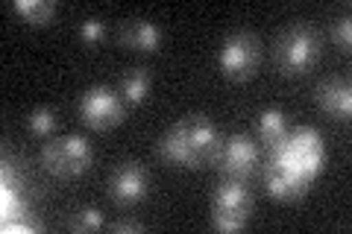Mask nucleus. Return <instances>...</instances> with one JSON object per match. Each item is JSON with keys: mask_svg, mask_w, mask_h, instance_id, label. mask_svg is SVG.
Segmentation results:
<instances>
[{"mask_svg": "<svg viewBox=\"0 0 352 234\" xmlns=\"http://www.w3.org/2000/svg\"><path fill=\"white\" fill-rule=\"evenodd\" d=\"M270 150H273V164H270L267 176H264V185H267V194L282 199V202L305 194L308 185L323 170L320 132H314L308 126L288 132V135L273 143Z\"/></svg>", "mask_w": 352, "mask_h": 234, "instance_id": "nucleus-1", "label": "nucleus"}, {"mask_svg": "<svg viewBox=\"0 0 352 234\" xmlns=\"http://www.w3.org/2000/svg\"><path fill=\"white\" fill-rule=\"evenodd\" d=\"M76 36H80V41H85V44H97L106 36V21L97 18V15H85L80 21V27H76Z\"/></svg>", "mask_w": 352, "mask_h": 234, "instance_id": "nucleus-17", "label": "nucleus"}, {"mask_svg": "<svg viewBox=\"0 0 352 234\" xmlns=\"http://www.w3.org/2000/svg\"><path fill=\"white\" fill-rule=\"evenodd\" d=\"M261 65V41L247 30H235L220 41L217 68L229 80H250Z\"/></svg>", "mask_w": 352, "mask_h": 234, "instance_id": "nucleus-5", "label": "nucleus"}, {"mask_svg": "<svg viewBox=\"0 0 352 234\" xmlns=\"http://www.w3.org/2000/svg\"><path fill=\"white\" fill-rule=\"evenodd\" d=\"M320 50H323L320 32L311 24H305V21H294L276 38V65L285 76H300L320 62Z\"/></svg>", "mask_w": 352, "mask_h": 234, "instance_id": "nucleus-3", "label": "nucleus"}, {"mask_svg": "<svg viewBox=\"0 0 352 234\" xmlns=\"http://www.w3.org/2000/svg\"><path fill=\"white\" fill-rule=\"evenodd\" d=\"M220 132L206 115H188L159 138V155L173 167H203L217 159Z\"/></svg>", "mask_w": 352, "mask_h": 234, "instance_id": "nucleus-2", "label": "nucleus"}, {"mask_svg": "<svg viewBox=\"0 0 352 234\" xmlns=\"http://www.w3.org/2000/svg\"><path fill=\"white\" fill-rule=\"evenodd\" d=\"M212 211H220V214H235L250 220L252 214V194L247 191L244 179H226L214 187L212 196Z\"/></svg>", "mask_w": 352, "mask_h": 234, "instance_id": "nucleus-11", "label": "nucleus"}, {"mask_svg": "<svg viewBox=\"0 0 352 234\" xmlns=\"http://www.w3.org/2000/svg\"><path fill=\"white\" fill-rule=\"evenodd\" d=\"M12 9L30 27H47L56 15V3H50V0H15Z\"/></svg>", "mask_w": 352, "mask_h": 234, "instance_id": "nucleus-14", "label": "nucleus"}, {"mask_svg": "<svg viewBox=\"0 0 352 234\" xmlns=\"http://www.w3.org/2000/svg\"><path fill=\"white\" fill-rule=\"evenodd\" d=\"M109 229H112V231H144V222H141V220H129V217H124V220H115Z\"/></svg>", "mask_w": 352, "mask_h": 234, "instance_id": "nucleus-20", "label": "nucleus"}, {"mask_svg": "<svg viewBox=\"0 0 352 234\" xmlns=\"http://www.w3.org/2000/svg\"><path fill=\"white\" fill-rule=\"evenodd\" d=\"M258 159L261 155H258L256 141L244 135V132H235V135H229L220 143L214 161L220 164V170L226 176H232V179H250V176L258 170Z\"/></svg>", "mask_w": 352, "mask_h": 234, "instance_id": "nucleus-7", "label": "nucleus"}, {"mask_svg": "<svg viewBox=\"0 0 352 234\" xmlns=\"http://www.w3.org/2000/svg\"><path fill=\"white\" fill-rule=\"evenodd\" d=\"M94 161V150L82 135H59L41 147V164L44 170L62 179L82 176Z\"/></svg>", "mask_w": 352, "mask_h": 234, "instance_id": "nucleus-4", "label": "nucleus"}, {"mask_svg": "<svg viewBox=\"0 0 352 234\" xmlns=\"http://www.w3.org/2000/svg\"><path fill=\"white\" fill-rule=\"evenodd\" d=\"M150 85H153V80H150L147 68H132V71H126L124 76H120L118 91H120V97L126 100V106H138V103H144L147 100Z\"/></svg>", "mask_w": 352, "mask_h": 234, "instance_id": "nucleus-13", "label": "nucleus"}, {"mask_svg": "<svg viewBox=\"0 0 352 234\" xmlns=\"http://www.w3.org/2000/svg\"><path fill=\"white\" fill-rule=\"evenodd\" d=\"M332 41L338 44V47L349 50V44H352V18H349V12L338 15L332 21Z\"/></svg>", "mask_w": 352, "mask_h": 234, "instance_id": "nucleus-18", "label": "nucleus"}, {"mask_svg": "<svg viewBox=\"0 0 352 234\" xmlns=\"http://www.w3.org/2000/svg\"><path fill=\"white\" fill-rule=\"evenodd\" d=\"M212 226L217 231L229 234V231H241V229H244L247 220L244 217H235V214H220V211H212Z\"/></svg>", "mask_w": 352, "mask_h": 234, "instance_id": "nucleus-19", "label": "nucleus"}, {"mask_svg": "<svg viewBox=\"0 0 352 234\" xmlns=\"http://www.w3.org/2000/svg\"><path fill=\"white\" fill-rule=\"evenodd\" d=\"M106 226V217H103V211L97 208V205H82V208H76L71 220H68V229L71 231H97V229H103Z\"/></svg>", "mask_w": 352, "mask_h": 234, "instance_id": "nucleus-15", "label": "nucleus"}, {"mask_svg": "<svg viewBox=\"0 0 352 234\" xmlns=\"http://www.w3.org/2000/svg\"><path fill=\"white\" fill-rule=\"evenodd\" d=\"M120 41L129 50L138 53H156L164 41V30L153 18H126L120 24Z\"/></svg>", "mask_w": 352, "mask_h": 234, "instance_id": "nucleus-10", "label": "nucleus"}, {"mask_svg": "<svg viewBox=\"0 0 352 234\" xmlns=\"http://www.w3.org/2000/svg\"><path fill=\"white\" fill-rule=\"evenodd\" d=\"M27 129H30V135H36V138L53 135V129H56V111L50 106H36L27 115Z\"/></svg>", "mask_w": 352, "mask_h": 234, "instance_id": "nucleus-16", "label": "nucleus"}, {"mask_svg": "<svg viewBox=\"0 0 352 234\" xmlns=\"http://www.w3.org/2000/svg\"><path fill=\"white\" fill-rule=\"evenodd\" d=\"M314 100L335 120H346L352 115V85L346 76H329V80H323L317 85Z\"/></svg>", "mask_w": 352, "mask_h": 234, "instance_id": "nucleus-9", "label": "nucleus"}, {"mask_svg": "<svg viewBox=\"0 0 352 234\" xmlns=\"http://www.w3.org/2000/svg\"><path fill=\"white\" fill-rule=\"evenodd\" d=\"M126 115V100L112 85H91L80 97V120L88 129H112Z\"/></svg>", "mask_w": 352, "mask_h": 234, "instance_id": "nucleus-6", "label": "nucleus"}, {"mask_svg": "<svg viewBox=\"0 0 352 234\" xmlns=\"http://www.w3.org/2000/svg\"><path fill=\"white\" fill-rule=\"evenodd\" d=\"M256 129H258L261 141H267V147H273V143L282 141V138L291 132V129H288V115H285L282 108H276V106L261 108V111H258V124H256Z\"/></svg>", "mask_w": 352, "mask_h": 234, "instance_id": "nucleus-12", "label": "nucleus"}, {"mask_svg": "<svg viewBox=\"0 0 352 234\" xmlns=\"http://www.w3.org/2000/svg\"><path fill=\"white\" fill-rule=\"evenodd\" d=\"M109 194L120 205H138L150 194V173L138 161H120L109 176Z\"/></svg>", "mask_w": 352, "mask_h": 234, "instance_id": "nucleus-8", "label": "nucleus"}]
</instances>
